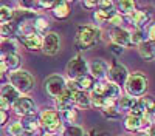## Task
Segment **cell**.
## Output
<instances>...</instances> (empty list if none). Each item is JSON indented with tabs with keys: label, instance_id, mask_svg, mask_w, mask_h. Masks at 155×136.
<instances>
[{
	"label": "cell",
	"instance_id": "obj_1",
	"mask_svg": "<svg viewBox=\"0 0 155 136\" xmlns=\"http://www.w3.org/2000/svg\"><path fill=\"white\" fill-rule=\"evenodd\" d=\"M9 81H11V85L14 87L19 93H28L34 87V77L25 70L12 71L9 74Z\"/></svg>",
	"mask_w": 155,
	"mask_h": 136
},
{
	"label": "cell",
	"instance_id": "obj_2",
	"mask_svg": "<svg viewBox=\"0 0 155 136\" xmlns=\"http://www.w3.org/2000/svg\"><path fill=\"white\" fill-rule=\"evenodd\" d=\"M126 90L129 93V96L137 97L144 94L147 90V77L141 73H134V74H129V77L126 81Z\"/></svg>",
	"mask_w": 155,
	"mask_h": 136
},
{
	"label": "cell",
	"instance_id": "obj_3",
	"mask_svg": "<svg viewBox=\"0 0 155 136\" xmlns=\"http://www.w3.org/2000/svg\"><path fill=\"white\" fill-rule=\"evenodd\" d=\"M98 31L92 27H81L78 30V34H76V46L81 48V49H87L92 45H95L99 37H98Z\"/></svg>",
	"mask_w": 155,
	"mask_h": 136
},
{
	"label": "cell",
	"instance_id": "obj_4",
	"mask_svg": "<svg viewBox=\"0 0 155 136\" xmlns=\"http://www.w3.org/2000/svg\"><path fill=\"white\" fill-rule=\"evenodd\" d=\"M39 122H41V125L47 130V133H56V131L61 128L59 115H58V111H53V110H45V111H42Z\"/></svg>",
	"mask_w": 155,
	"mask_h": 136
},
{
	"label": "cell",
	"instance_id": "obj_5",
	"mask_svg": "<svg viewBox=\"0 0 155 136\" xmlns=\"http://www.w3.org/2000/svg\"><path fill=\"white\" fill-rule=\"evenodd\" d=\"M87 62L81 57V56H76L73 57L70 62H68V65H67V74L70 76L71 81H78L79 77L85 76L87 74Z\"/></svg>",
	"mask_w": 155,
	"mask_h": 136
},
{
	"label": "cell",
	"instance_id": "obj_6",
	"mask_svg": "<svg viewBox=\"0 0 155 136\" xmlns=\"http://www.w3.org/2000/svg\"><path fill=\"white\" fill-rule=\"evenodd\" d=\"M44 88L45 91L48 93V96L51 97H58L64 93V90H65V81H64L62 76H58V74H54V76H50L48 79H45L44 82Z\"/></svg>",
	"mask_w": 155,
	"mask_h": 136
},
{
	"label": "cell",
	"instance_id": "obj_7",
	"mask_svg": "<svg viewBox=\"0 0 155 136\" xmlns=\"http://www.w3.org/2000/svg\"><path fill=\"white\" fill-rule=\"evenodd\" d=\"M12 108H14V111L17 115H20L23 118L34 116V113H36V104L30 97H19L17 101L12 104Z\"/></svg>",
	"mask_w": 155,
	"mask_h": 136
},
{
	"label": "cell",
	"instance_id": "obj_8",
	"mask_svg": "<svg viewBox=\"0 0 155 136\" xmlns=\"http://www.w3.org/2000/svg\"><path fill=\"white\" fill-rule=\"evenodd\" d=\"M107 74H109L110 82L115 84V85H118V87H120V85H124L126 81H127V77H129V71H127V68H126L124 65H121V64H115V65H112V68H109Z\"/></svg>",
	"mask_w": 155,
	"mask_h": 136
},
{
	"label": "cell",
	"instance_id": "obj_9",
	"mask_svg": "<svg viewBox=\"0 0 155 136\" xmlns=\"http://www.w3.org/2000/svg\"><path fill=\"white\" fill-rule=\"evenodd\" d=\"M61 48V39L59 34L56 33H48L45 36V39L42 40V51L47 56H54Z\"/></svg>",
	"mask_w": 155,
	"mask_h": 136
},
{
	"label": "cell",
	"instance_id": "obj_10",
	"mask_svg": "<svg viewBox=\"0 0 155 136\" xmlns=\"http://www.w3.org/2000/svg\"><path fill=\"white\" fill-rule=\"evenodd\" d=\"M110 40L113 45H118V46H130L132 42H130V33L127 30L118 27V28H113L110 31Z\"/></svg>",
	"mask_w": 155,
	"mask_h": 136
},
{
	"label": "cell",
	"instance_id": "obj_11",
	"mask_svg": "<svg viewBox=\"0 0 155 136\" xmlns=\"http://www.w3.org/2000/svg\"><path fill=\"white\" fill-rule=\"evenodd\" d=\"M73 104H74V93L70 91V90H64V93L61 96L56 97V108L62 113H65V111L71 110L73 108Z\"/></svg>",
	"mask_w": 155,
	"mask_h": 136
},
{
	"label": "cell",
	"instance_id": "obj_12",
	"mask_svg": "<svg viewBox=\"0 0 155 136\" xmlns=\"http://www.w3.org/2000/svg\"><path fill=\"white\" fill-rule=\"evenodd\" d=\"M150 108H153V101H152V97H150V96H144V97H141L140 101L135 102L134 108L130 110V115H132V116L141 118V116H143L146 111L150 110Z\"/></svg>",
	"mask_w": 155,
	"mask_h": 136
},
{
	"label": "cell",
	"instance_id": "obj_13",
	"mask_svg": "<svg viewBox=\"0 0 155 136\" xmlns=\"http://www.w3.org/2000/svg\"><path fill=\"white\" fill-rule=\"evenodd\" d=\"M90 73H92V77H104L107 71H109V64L104 59H95L90 64Z\"/></svg>",
	"mask_w": 155,
	"mask_h": 136
},
{
	"label": "cell",
	"instance_id": "obj_14",
	"mask_svg": "<svg viewBox=\"0 0 155 136\" xmlns=\"http://www.w3.org/2000/svg\"><path fill=\"white\" fill-rule=\"evenodd\" d=\"M22 43L27 46L28 49H31V51H36V49L42 48V39H41V36L36 34V33L23 36L22 37Z\"/></svg>",
	"mask_w": 155,
	"mask_h": 136
},
{
	"label": "cell",
	"instance_id": "obj_15",
	"mask_svg": "<svg viewBox=\"0 0 155 136\" xmlns=\"http://www.w3.org/2000/svg\"><path fill=\"white\" fill-rule=\"evenodd\" d=\"M0 97L5 99L8 104H14L19 99V91L12 85H5L2 88V91H0Z\"/></svg>",
	"mask_w": 155,
	"mask_h": 136
},
{
	"label": "cell",
	"instance_id": "obj_16",
	"mask_svg": "<svg viewBox=\"0 0 155 136\" xmlns=\"http://www.w3.org/2000/svg\"><path fill=\"white\" fill-rule=\"evenodd\" d=\"M138 51L141 54V57L146 59V60H153V54H155V49H153V42L150 40H144L143 43H140Z\"/></svg>",
	"mask_w": 155,
	"mask_h": 136
},
{
	"label": "cell",
	"instance_id": "obj_17",
	"mask_svg": "<svg viewBox=\"0 0 155 136\" xmlns=\"http://www.w3.org/2000/svg\"><path fill=\"white\" fill-rule=\"evenodd\" d=\"M53 14L56 19H67L70 16V6L67 2H56L53 8Z\"/></svg>",
	"mask_w": 155,
	"mask_h": 136
},
{
	"label": "cell",
	"instance_id": "obj_18",
	"mask_svg": "<svg viewBox=\"0 0 155 136\" xmlns=\"http://www.w3.org/2000/svg\"><path fill=\"white\" fill-rule=\"evenodd\" d=\"M20 124H22L23 133H25V134H28V136H31V134H33L34 131H37V128H39V124H37V121H36L33 116L25 118L23 122H20Z\"/></svg>",
	"mask_w": 155,
	"mask_h": 136
},
{
	"label": "cell",
	"instance_id": "obj_19",
	"mask_svg": "<svg viewBox=\"0 0 155 136\" xmlns=\"http://www.w3.org/2000/svg\"><path fill=\"white\" fill-rule=\"evenodd\" d=\"M130 20L134 22V25L137 28L141 30V27L146 25V22H147V14L144 11H132L130 12Z\"/></svg>",
	"mask_w": 155,
	"mask_h": 136
},
{
	"label": "cell",
	"instance_id": "obj_20",
	"mask_svg": "<svg viewBox=\"0 0 155 136\" xmlns=\"http://www.w3.org/2000/svg\"><path fill=\"white\" fill-rule=\"evenodd\" d=\"M0 62L6 67V70L8 68H17L19 65H20V57L14 53V54H6V56H3L2 59H0Z\"/></svg>",
	"mask_w": 155,
	"mask_h": 136
},
{
	"label": "cell",
	"instance_id": "obj_21",
	"mask_svg": "<svg viewBox=\"0 0 155 136\" xmlns=\"http://www.w3.org/2000/svg\"><path fill=\"white\" fill-rule=\"evenodd\" d=\"M74 104L79 108H90L92 104H90V96L85 94L84 91H76L74 93Z\"/></svg>",
	"mask_w": 155,
	"mask_h": 136
},
{
	"label": "cell",
	"instance_id": "obj_22",
	"mask_svg": "<svg viewBox=\"0 0 155 136\" xmlns=\"http://www.w3.org/2000/svg\"><path fill=\"white\" fill-rule=\"evenodd\" d=\"M76 85H78V88H79V91H85V90L93 88L95 79L92 76H88V74H85V76H82V77H79L76 81Z\"/></svg>",
	"mask_w": 155,
	"mask_h": 136
},
{
	"label": "cell",
	"instance_id": "obj_23",
	"mask_svg": "<svg viewBox=\"0 0 155 136\" xmlns=\"http://www.w3.org/2000/svg\"><path fill=\"white\" fill-rule=\"evenodd\" d=\"M135 102H137V99L132 97V96H121L120 101H118V107H120L121 111H129V110L134 108Z\"/></svg>",
	"mask_w": 155,
	"mask_h": 136
},
{
	"label": "cell",
	"instance_id": "obj_24",
	"mask_svg": "<svg viewBox=\"0 0 155 136\" xmlns=\"http://www.w3.org/2000/svg\"><path fill=\"white\" fill-rule=\"evenodd\" d=\"M113 14H116L113 9H99V11L95 12V20H96L98 23H106V22L110 20V17H112Z\"/></svg>",
	"mask_w": 155,
	"mask_h": 136
},
{
	"label": "cell",
	"instance_id": "obj_25",
	"mask_svg": "<svg viewBox=\"0 0 155 136\" xmlns=\"http://www.w3.org/2000/svg\"><path fill=\"white\" fill-rule=\"evenodd\" d=\"M124 125L129 131H135L141 127V118L138 116H132V115H129L126 118V122H124Z\"/></svg>",
	"mask_w": 155,
	"mask_h": 136
},
{
	"label": "cell",
	"instance_id": "obj_26",
	"mask_svg": "<svg viewBox=\"0 0 155 136\" xmlns=\"http://www.w3.org/2000/svg\"><path fill=\"white\" fill-rule=\"evenodd\" d=\"M12 17H14V11L9 6H0V23H9L12 22Z\"/></svg>",
	"mask_w": 155,
	"mask_h": 136
},
{
	"label": "cell",
	"instance_id": "obj_27",
	"mask_svg": "<svg viewBox=\"0 0 155 136\" xmlns=\"http://www.w3.org/2000/svg\"><path fill=\"white\" fill-rule=\"evenodd\" d=\"M16 33V25L14 23H3L0 25V36H3L5 39H11Z\"/></svg>",
	"mask_w": 155,
	"mask_h": 136
},
{
	"label": "cell",
	"instance_id": "obj_28",
	"mask_svg": "<svg viewBox=\"0 0 155 136\" xmlns=\"http://www.w3.org/2000/svg\"><path fill=\"white\" fill-rule=\"evenodd\" d=\"M14 51H16V42L6 39L5 42L0 43V54H3V56H6V54H14Z\"/></svg>",
	"mask_w": 155,
	"mask_h": 136
},
{
	"label": "cell",
	"instance_id": "obj_29",
	"mask_svg": "<svg viewBox=\"0 0 155 136\" xmlns=\"http://www.w3.org/2000/svg\"><path fill=\"white\" fill-rule=\"evenodd\" d=\"M34 33L36 34H39V33H44L47 28H48V22H47V19H44V17H37V19H34Z\"/></svg>",
	"mask_w": 155,
	"mask_h": 136
},
{
	"label": "cell",
	"instance_id": "obj_30",
	"mask_svg": "<svg viewBox=\"0 0 155 136\" xmlns=\"http://www.w3.org/2000/svg\"><path fill=\"white\" fill-rule=\"evenodd\" d=\"M146 40V37H144V33H143V30H140V28H137L134 33H130V42L132 43H143Z\"/></svg>",
	"mask_w": 155,
	"mask_h": 136
},
{
	"label": "cell",
	"instance_id": "obj_31",
	"mask_svg": "<svg viewBox=\"0 0 155 136\" xmlns=\"http://www.w3.org/2000/svg\"><path fill=\"white\" fill-rule=\"evenodd\" d=\"M8 133H9L11 136H22V133H23L22 124H20V122H12V124H9Z\"/></svg>",
	"mask_w": 155,
	"mask_h": 136
},
{
	"label": "cell",
	"instance_id": "obj_32",
	"mask_svg": "<svg viewBox=\"0 0 155 136\" xmlns=\"http://www.w3.org/2000/svg\"><path fill=\"white\" fill-rule=\"evenodd\" d=\"M118 8L121 12H126V14H130V12L135 9V3L134 2H127V0H123V2L118 3Z\"/></svg>",
	"mask_w": 155,
	"mask_h": 136
},
{
	"label": "cell",
	"instance_id": "obj_33",
	"mask_svg": "<svg viewBox=\"0 0 155 136\" xmlns=\"http://www.w3.org/2000/svg\"><path fill=\"white\" fill-rule=\"evenodd\" d=\"M64 136H84V131L76 125H70L68 128L64 130Z\"/></svg>",
	"mask_w": 155,
	"mask_h": 136
},
{
	"label": "cell",
	"instance_id": "obj_34",
	"mask_svg": "<svg viewBox=\"0 0 155 136\" xmlns=\"http://www.w3.org/2000/svg\"><path fill=\"white\" fill-rule=\"evenodd\" d=\"M102 115L109 119H116L120 116V110H116L115 107H109V108H104L102 110Z\"/></svg>",
	"mask_w": 155,
	"mask_h": 136
},
{
	"label": "cell",
	"instance_id": "obj_35",
	"mask_svg": "<svg viewBox=\"0 0 155 136\" xmlns=\"http://www.w3.org/2000/svg\"><path fill=\"white\" fill-rule=\"evenodd\" d=\"M123 20H124V19L121 17V14H113V16L110 17V20H109V23H112V25H113V27H115V28H118V27H120V25L123 23Z\"/></svg>",
	"mask_w": 155,
	"mask_h": 136
},
{
	"label": "cell",
	"instance_id": "obj_36",
	"mask_svg": "<svg viewBox=\"0 0 155 136\" xmlns=\"http://www.w3.org/2000/svg\"><path fill=\"white\" fill-rule=\"evenodd\" d=\"M64 116H65V119H67L68 122H74V121L78 119V111L71 108V110L65 111V113H64Z\"/></svg>",
	"mask_w": 155,
	"mask_h": 136
},
{
	"label": "cell",
	"instance_id": "obj_37",
	"mask_svg": "<svg viewBox=\"0 0 155 136\" xmlns=\"http://www.w3.org/2000/svg\"><path fill=\"white\" fill-rule=\"evenodd\" d=\"M96 6H101V9H112V2H96Z\"/></svg>",
	"mask_w": 155,
	"mask_h": 136
},
{
	"label": "cell",
	"instance_id": "obj_38",
	"mask_svg": "<svg viewBox=\"0 0 155 136\" xmlns=\"http://www.w3.org/2000/svg\"><path fill=\"white\" fill-rule=\"evenodd\" d=\"M8 121V111L5 110H0V125H3V124H6Z\"/></svg>",
	"mask_w": 155,
	"mask_h": 136
},
{
	"label": "cell",
	"instance_id": "obj_39",
	"mask_svg": "<svg viewBox=\"0 0 155 136\" xmlns=\"http://www.w3.org/2000/svg\"><path fill=\"white\" fill-rule=\"evenodd\" d=\"M36 5L42 6V8H54L56 2H36Z\"/></svg>",
	"mask_w": 155,
	"mask_h": 136
},
{
	"label": "cell",
	"instance_id": "obj_40",
	"mask_svg": "<svg viewBox=\"0 0 155 136\" xmlns=\"http://www.w3.org/2000/svg\"><path fill=\"white\" fill-rule=\"evenodd\" d=\"M109 48L112 49V51H113L115 54H121V51H123V48H121V46H118V45H113V43H112Z\"/></svg>",
	"mask_w": 155,
	"mask_h": 136
},
{
	"label": "cell",
	"instance_id": "obj_41",
	"mask_svg": "<svg viewBox=\"0 0 155 136\" xmlns=\"http://www.w3.org/2000/svg\"><path fill=\"white\" fill-rule=\"evenodd\" d=\"M153 31H155V27H153V25H150V27H149V31H147V34H149V39H150V42L153 40Z\"/></svg>",
	"mask_w": 155,
	"mask_h": 136
},
{
	"label": "cell",
	"instance_id": "obj_42",
	"mask_svg": "<svg viewBox=\"0 0 155 136\" xmlns=\"http://www.w3.org/2000/svg\"><path fill=\"white\" fill-rule=\"evenodd\" d=\"M84 6H87V8H93V6H96V2H84Z\"/></svg>",
	"mask_w": 155,
	"mask_h": 136
},
{
	"label": "cell",
	"instance_id": "obj_43",
	"mask_svg": "<svg viewBox=\"0 0 155 136\" xmlns=\"http://www.w3.org/2000/svg\"><path fill=\"white\" fill-rule=\"evenodd\" d=\"M90 136H110L109 133H106V131H102V133H98V134H90Z\"/></svg>",
	"mask_w": 155,
	"mask_h": 136
},
{
	"label": "cell",
	"instance_id": "obj_44",
	"mask_svg": "<svg viewBox=\"0 0 155 136\" xmlns=\"http://www.w3.org/2000/svg\"><path fill=\"white\" fill-rule=\"evenodd\" d=\"M135 136H149L147 133H138V134H135Z\"/></svg>",
	"mask_w": 155,
	"mask_h": 136
}]
</instances>
